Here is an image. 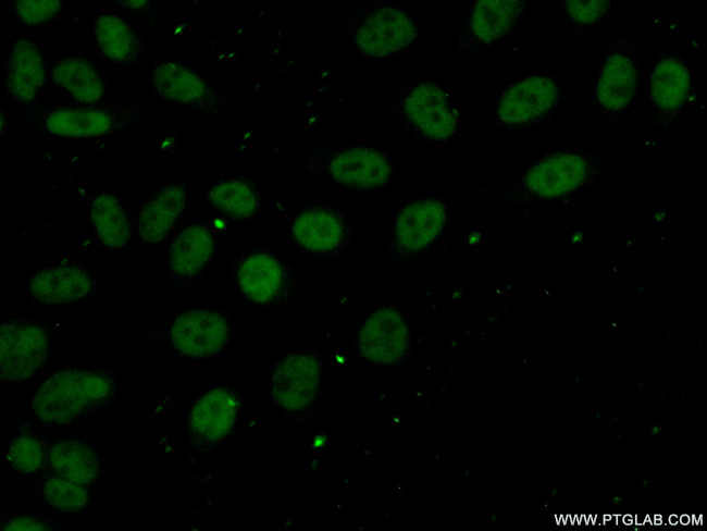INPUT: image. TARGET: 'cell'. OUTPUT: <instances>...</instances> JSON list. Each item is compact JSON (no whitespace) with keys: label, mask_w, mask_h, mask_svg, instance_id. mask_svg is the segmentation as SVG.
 Here are the masks:
<instances>
[{"label":"cell","mask_w":707,"mask_h":531,"mask_svg":"<svg viewBox=\"0 0 707 531\" xmlns=\"http://www.w3.org/2000/svg\"><path fill=\"white\" fill-rule=\"evenodd\" d=\"M114 379L88 367H67L44 380L34 393V416L50 425L73 424L99 410L115 394Z\"/></svg>","instance_id":"6da1fadb"},{"label":"cell","mask_w":707,"mask_h":531,"mask_svg":"<svg viewBox=\"0 0 707 531\" xmlns=\"http://www.w3.org/2000/svg\"><path fill=\"white\" fill-rule=\"evenodd\" d=\"M145 119V110L135 103L100 101L95 103H35L24 109L22 122L34 129L63 138H95L131 129Z\"/></svg>","instance_id":"7a4b0ae2"},{"label":"cell","mask_w":707,"mask_h":531,"mask_svg":"<svg viewBox=\"0 0 707 531\" xmlns=\"http://www.w3.org/2000/svg\"><path fill=\"white\" fill-rule=\"evenodd\" d=\"M572 84L554 73H534L508 84L494 104L495 123L509 132L541 125L570 103Z\"/></svg>","instance_id":"3957f363"},{"label":"cell","mask_w":707,"mask_h":531,"mask_svg":"<svg viewBox=\"0 0 707 531\" xmlns=\"http://www.w3.org/2000/svg\"><path fill=\"white\" fill-rule=\"evenodd\" d=\"M642 58L634 39L625 35L613 39L594 82L592 109L597 122H615L634 106L642 89Z\"/></svg>","instance_id":"277c9868"},{"label":"cell","mask_w":707,"mask_h":531,"mask_svg":"<svg viewBox=\"0 0 707 531\" xmlns=\"http://www.w3.org/2000/svg\"><path fill=\"white\" fill-rule=\"evenodd\" d=\"M696 97L690 62L679 51L665 48L654 58L647 90L646 125L665 132L682 118Z\"/></svg>","instance_id":"5b68a950"},{"label":"cell","mask_w":707,"mask_h":531,"mask_svg":"<svg viewBox=\"0 0 707 531\" xmlns=\"http://www.w3.org/2000/svg\"><path fill=\"white\" fill-rule=\"evenodd\" d=\"M604 165L605 161L596 152L556 150L531 164L520 177L518 188L530 200L566 197L593 181Z\"/></svg>","instance_id":"8992f818"},{"label":"cell","mask_w":707,"mask_h":531,"mask_svg":"<svg viewBox=\"0 0 707 531\" xmlns=\"http://www.w3.org/2000/svg\"><path fill=\"white\" fill-rule=\"evenodd\" d=\"M350 32L357 50L375 58L404 51L419 38L417 24L406 11L380 3L358 9Z\"/></svg>","instance_id":"52a82bcc"},{"label":"cell","mask_w":707,"mask_h":531,"mask_svg":"<svg viewBox=\"0 0 707 531\" xmlns=\"http://www.w3.org/2000/svg\"><path fill=\"white\" fill-rule=\"evenodd\" d=\"M398 109L405 126L423 140L444 143L457 132L458 109L446 90L434 83L420 82L406 88Z\"/></svg>","instance_id":"ba28073f"},{"label":"cell","mask_w":707,"mask_h":531,"mask_svg":"<svg viewBox=\"0 0 707 531\" xmlns=\"http://www.w3.org/2000/svg\"><path fill=\"white\" fill-rule=\"evenodd\" d=\"M51 348L48 331L27 320H10L0 328V373L3 381H26L46 362Z\"/></svg>","instance_id":"9c48e42d"},{"label":"cell","mask_w":707,"mask_h":531,"mask_svg":"<svg viewBox=\"0 0 707 531\" xmlns=\"http://www.w3.org/2000/svg\"><path fill=\"white\" fill-rule=\"evenodd\" d=\"M150 83L164 101L201 114H219L224 110L221 94L187 65L171 59L157 61Z\"/></svg>","instance_id":"30bf717a"},{"label":"cell","mask_w":707,"mask_h":531,"mask_svg":"<svg viewBox=\"0 0 707 531\" xmlns=\"http://www.w3.org/2000/svg\"><path fill=\"white\" fill-rule=\"evenodd\" d=\"M528 4L519 0H479L470 7L458 37L461 51H480L508 37L524 20Z\"/></svg>","instance_id":"8fae6325"},{"label":"cell","mask_w":707,"mask_h":531,"mask_svg":"<svg viewBox=\"0 0 707 531\" xmlns=\"http://www.w3.org/2000/svg\"><path fill=\"white\" fill-rule=\"evenodd\" d=\"M321 383L319 360L303 353L283 357L271 374V395L284 410L300 412L315 402Z\"/></svg>","instance_id":"7c38bea8"},{"label":"cell","mask_w":707,"mask_h":531,"mask_svg":"<svg viewBox=\"0 0 707 531\" xmlns=\"http://www.w3.org/2000/svg\"><path fill=\"white\" fill-rule=\"evenodd\" d=\"M410 346L408 323L400 311L382 307L373 311L358 333V348L369 362L392 366L406 356Z\"/></svg>","instance_id":"4fadbf2b"},{"label":"cell","mask_w":707,"mask_h":531,"mask_svg":"<svg viewBox=\"0 0 707 531\" xmlns=\"http://www.w3.org/2000/svg\"><path fill=\"white\" fill-rule=\"evenodd\" d=\"M171 343L182 355L207 358L221 351L230 337V324L218 311L190 309L179 313L169 331Z\"/></svg>","instance_id":"5bb4252c"},{"label":"cell","mask_w":707,"mask_h":531,"mask_svg":"<svg viewBox=\"0 0 707 531\" xmlns=\"http://www.w3.org/2000/svg\"><path fill=\"white\" fill-rule=\"evenodd\" d=\"M46 81L44 54L37 42L18 38L10 47L3 69L7 95L23 109L35 104Z\"/></svg>","instance_id":"9a60e30c"},{"label":"cell","mask_w":707,"mask_h":531,"mask_svg":"<svg viewBox=\"0 0 707 531\" xmlns=\"http://www.w3.org/2000/svg\"><path fill=\"white\" fill-rule=\"evenodd\" d=\"M446 221L447 210L442 201L433 198L413 201L398 213L393 240L400 251L417 254L438 238Z\"/></svg>","instance_id":"2e32d148"},{"label":"cell","mask_w":707,"mask_h":531,"mask_svg":"<svg viewBox=\"0 0 707 531\" xmlns=\"http://www.w3.org/2000/svg\"><path fill=\"white\" fill-rule=\"evenodd\" d=\"M96 287L92 274L75 264L42 269L34 273L27 283L32 297L41 304L65 305L91 296Z\"/></svg>","instance_id":"e0dca14e"},{"label":"cell","mask_w":707,"mask_h":531,"mask_svg":"<svg viewBox=\"0 0 707 531\" xmlns=\"http://www.w3.org/2000/svg\"><path fill=\"white\" fill-rule=\"evenodd\" d=\"M330 176L337 183L357 188L384 186L392 176L388 158L370 147H349L336 152L328 162Z\"/></svg>","instance_id":"ac0fdd59"},{"label":"cell","mask_w":707,"mask_h":531,"mask_svg":"<svg viewBox=\"0 0 707 531\" xmlns=\"http://www.w3.org/2000/svg\"><path fill=\"white\" fill-rule=\"evenodd\" d=\"M238 410V397L233 391L226 387L210 388L193 405L189 430L199 441L215 443L232 431Z\"/></svg>","instance_id":"d6986e66"},{"label":"cell","mask_w":707,"mask_h":531,"mask_svg":"<svg viewBox=\"0 0 707 531\" xmlns=\"http://www.w3.org/2000/svg\"><path fill=\"white\" fill-rule=\"evenodd\" d=\"M52 85L72 102L95 103L104 100L106 81L99 69L87 58L66 55L50 69Z\"/></svg>","instance_id":"ffe728a7"},{"label":"cell","mask_w":707,"mask_h":531,"mask_svg":"<svg viewBox=\"0 0 707 531\" xmlns=\"http://www.w3.org/2000/svg\"><path fill=\"white\" fill-rule=\"evenodd\" d=\"M188 194L185 186L168 184L150 197L140 208L137 232L146 244L160 243L186 209Z\"/></svg>","instance_id":"44dd1931"},{"label":"cell","mask_w":707,"mask_h":531,"mask_svg":"<svg viewBox=\"0 0 707 531\" xmlns=\"http://www.w3.org/2000/svg\"><path fill=\"white\" fill-rule=\"evenodd\" d=\"M92 34L98 51L109 62L127 66L139 61L142 51L140 38L123 16L114 12L98 13Z\"/></svg>","instance_id":"7402d4cb"},{"label":"cell","mask_w":707,"mask_h":531,"mask_svg":"<svg viewBox=\"0 0 707 531\" xmlns=\"http://www.w3.org/2000/svg\"><path fill=\"white\" fill-rule=\"evenodd\" d=\"M214 249V236L206 226L188 225L178 233L171 244L168 266L177 276H194L208 263Z\"/></svg>","instance_id":"603a6c76"},{"label":"cell","mask_w":707,"mask_h":531,"mask_svg":"<svg viewBox=\"0 0 707 531\" xmlns=\"http://www.w3.org/2000/svg\"><path fill=\"white\" fill-rule=\"evenodd\" d=\"M236 276L243 293L258 304L273 300L284 283L282 266L265 252H253L244 258L237 267Z\"/></svg>","instance_id":"cb8c5ba5"},{"label":"cell","mask_w":707,"mask_h":531,"mask_svg":"<svg viewBox=\"0 0 707 531\" xmlns=\"http://www.w3.org/2000/svg\"><path fill=\"white\" fill-rule=\"evenodd\" d=\"M292 233L301 247L328 252L342 244L345 231L338 214L326 209H308L295 218Z\"/></svg>","instance_id":"d4e9b609"},{"label":"cell","mask_w":707,"mask_h":531,"mask_svg":"<svg viewBox=\"0 0 707 531\" xmlns=\"http://www.w3.org/2000/svg\"><path fill=\"white\" fill-rule=\"evenodd\" d=\"M88 210L97 236L106 248L121 250L129 244V220L116 196L109 192H98L90 198Z\"/></svg>","instance_id":"484cf974"},{"label":"cell","mask_w":707,"mask_h":531,"mask_svg":"<svg viewBox=\"0 0 707 531\" xmlns=\"http://www.w3.org/2000/svg\"><path fill=\"white\" fill-rule=\"evenodd\" d=\"M48 458L59 476L82 485L95 482L100 473L99 457L86 442L59 441L50 448Z\"/></svg>","instance_id":"4316f807"},{"label":"cell","mask_w":707,"mask_h":531,"mask_svg":"<svg viewBox=\"0 0 707 531\" xmlns=\"http://www.w3.org/2000/svg\"><path fill=\"white\" fill-rule=\"evenodd\" d=\"M210 206L233 219L251 217L259 205L255 189L245 181L225 180L213 185L208 193Z\"/></svg>","instance_id":"83f0119b"},{"label":"cell","mask_w":707,"mask_h":531,"mask_svg":"<svg viewBox=\"0 0 707 531\" xmlns=\"http://www.w3.org/2000/svg\"><path fill=\"white\" fill-rule=\"evenodd\" d=\"M42 494L50 507L66 514L83 510L89 502L84 485L61 476L47 479L44 482Z\"/></svg>","instance_id":"f1b7e54d"},{"label":"cell","mask_w":707,"mask_h":531,"mask_svg":"<svg viewBox=\"0 0 707 531\" xmlns=\"http://www.w3.org/2000/svg\"><path fill=\"white\" fill-rule=\"evenodd\" d=\"M46 456V448L41 441L29 433L17 434L11 441L5 454L9 466L21 474H33L39 471Z\"/></svg>","instance_id":"f546056e"},{"label":"cell","mask_w":707,"mask_h":531,"mask_svg":"<svg viewBox=\"0 0 707 531\" xmlns=\"http://www.w3.org/2000/svg\"><path fill=\"white\" fill-rule=\"evenodd\" d=\"M57 0L14 1L11 11L16 23L27 29H39L53 22L63 11Z\"/></svg>","instance_id":"4dcf8cb0"},{"label":"cell","mask_w":707,"mask_h":531,"mask_svg":"<svg viewBox=\"0 0 707 531\" xmlns=\"http://www.w3.org/2000/svg\"><path fill=\"white\" fill-rule=\"evenodd\" d=\"M563 10L568 21L580 32L595 28L603 22L611 8V1H565Z\"/></svg>","instance_id":"1f68e13d"},{"label":"cell","mask_w":707,"mask_h":531,"mask_svg":"<svg viewBox=\"0 0 707 531\" xmlns=\"http://www.w3.org/2000/svg\"><path fill=\"white\" fill-rule=\"evenodd\" d=\"M3 530H50L52 529L45 520L32 515H18L9 518L2 523Z\"/></svg>","instance_id":"d6a6232c"},{"label":"cell","mask_w":707,"mask_h":531,"mask_svg":"<svg viewBox=\"0 0 707 531\" xmlns=\"http://www.w3.org/2000/svg\"><path fill=\"white\" fill-rule=\"evenodd\" d=\"M121 7L128 10H141L148 5V1H120Z\"/></svg>","instance_id":"836d02e7"}]
</instances>
